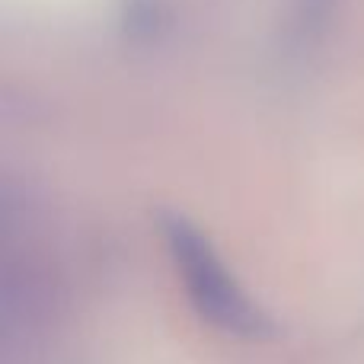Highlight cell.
I'll use <instances>...</instances> for the list:
<instances>
[{
    "instance_id": "cell-1",
    "label": "cell",
    "mask_w": 364,
    "mask_h": 364,
    "mask_svg": "<svg viewBox=\"0 0 364 364\" xmlns=\"http://www.w3.org/2000/svg\"><path fill=\"white\" fill-rule=\"evenodd\" d=\"M160 230L182 294L201 323L240 342H262L275 336L272 316L252 301L243 282L214 250L208 233H201L182 214H166L160 220Z\"/></svg>"
}]
</instances>
